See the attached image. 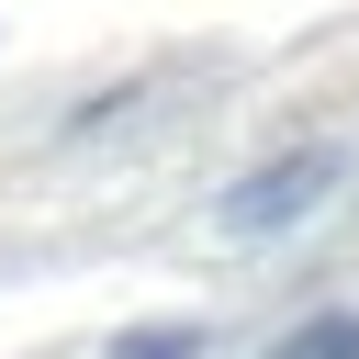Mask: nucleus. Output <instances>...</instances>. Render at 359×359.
I'll return each mask as SVG.
<instances>
[{"mask_svg":"<svg viewBox=\"0 0 359 359\" xmlns=\"http://www.w3.org/2000/svg\"><path fill=\"white\" fill-rule=\"evenodd\" d=\"M337 168H348L337 146H303V157L258 168L247 191H224V224H236V236H280V224H303V213H314V202L337 191Z\"/></svg>","mask_w":359,"mask_h":359,"instance_id":"f257e3e1","label":"nucleus"},{"mask_svg":"<svg viewBox=\"0 0 359 359\" xmlns=\"http://www.w3.org/2000/svg\"><path fill=\"white\" fill-rule=\"evenodd\" d=\"M269 359H359V314H314V325H292Z\"/></svg>","mask_w":359,"mask_h":359,"instance_id":"7ed1b4c3","label":"nucleus"},{"mask_svg":"<svg viewBox=\"0 0 359 359\" xmlns=\"http://www.w3.org/2000/svg\"><path fill=\"white\" fill-rule=\"evenodd\" d=\"M202 348H213V337H202V325L180 314V325H135V337H112L101 359H202Z\"/></svg>","mask_w":359,"mask_h":359,"instance_id":"f03ea898","label":"nucleus"}]
</instances>
